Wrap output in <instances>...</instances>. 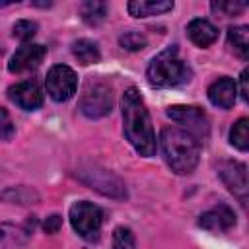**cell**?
Here are the masks:
<instances>
[{"instance_id": "1", "label": "cell", "mask_w": 249, "mask_h": 249, "mask_svg": "<svg viewBox=\"0 0 249 249\" xmlns=\"http://www.w3.org/2000/svg\"><path fill=\"white\" fill-rule=\"evenodd\" d=\"M123 107V123H124V136L134 146L140 156H154L156 154V134L152 128V121L148 109L138 93L136 88H128L121 99Z\"/></svg>"}, {"instance_id": "2", "label": "cell", "mask_w": 249, "mask_h": 249, "mask_svg": "<svg viewBox=\"0 0 249 249\" xmlns=\"http://www.w3.org/2000/svg\"><path fill=\"white\" fill-rule=\"evenodd\" d=\"M160 148L163 160L171 167V171L179 175L191 173L200 156V140H196L191 132L179 126H165L160 134Z\"/></svg>"}, {"instance_id": "3", "label": "cell", "mask_w": 249, "mask_h": 249, "mask_svg": "<svg viewBox=\"0 0 249 249\" xmlns=\"http://www.w3.org/2000/svg\"><path fill=\"white\" fill-rule=\"evenodd\" d=\"M191 76H193V70L185 60L179 58V51L175 45L167 47L158 56H154V60L150 62L148 72H146L148 82L156 88L179 86V84L189 82Z\"/></svg>"}, {"instance_id": "4", "label": "cell", "mask_w": 249, "mask_h": 249, "mask_svg": "<svg viewBox=\"0 0 249 249\" xmlns=\"http://www.w3.org/2000/svg\"><path fill=\"white\" fill-rule=\"evenodd\" d=\"M78 107L88 119H101L109 115L113 107L111 88L101 80H89L82 89Z\"/></svg>"}, {"instance_id": "5", "label": "cell", "mask_w": 249, "mask_h": 249, "mask_svg": "<svg viewBox=\"0 0 249 249\" xmlns=\"http://www.w3.org/2000/svg\"><path fill=\"white\" fill-rule=\"evenodd\" d=\"M70 224L82 239L97 241L101 224H103V212L97 204L80 200V202L72 204V208H70Z\"/></svg>"}, {"instance_id": "6", "label": "cell", "mask_w": 249, "mask_h": 249, "mask_svg": "<svg viewBox=\"0 0 249 249\" xmlns=\"http://www.w3.org/2000/svg\"><path fill=\"white\" fill-rule=\"evenodd\" d=\"M78 177L82 183H86L88 187L103 193L105 196H113V198H124L126 196V187L124 183L111 171L101 169V167H89V169H80Z\"/></svg>"}, {"instance_id": "7", "label": "cell", "mask_w": 249, "mask_h": 249, "mask_svg": "<svg viewBox=\"0 0 249 249\" xmlns=\"http://www.w3.org/2000/svg\"><path fill=\"white\" fill-rule=\"evenodd\" d=\"M45 86H47V93L54 101H68L76 93L78 78H76V72L70 66L56 64V66H53L49 70Z\"/></svg>"}, {"instance_id": "8", "label": "cell", "mask_w": 249, "mask_h": 249, "mask_svg": "<svg viewBox=\"0 0 249 249\" xmlns=\"http://www.w3.org/2000/svg\"><path fill=\"white\" fill-rule=\"evenodd\" d=\"M167 117L185 124L187 132H191L196 140L198 136H206L208 134V121H206V115L200 107H193V105H173L167 109Z\"/></svg>"}, {"instance_id": "9", "label": "cell", "mask_w": 249, "mask_h": 249, "mask_svg": "<svg viewBox=\"0 0 249 249\" xmlns=\"http://www.w3.org/2000/svg\"><path fill=\"white\" fill-rule=\"evenodd\" d=\"M218 175L224 181V185L245 204L247 200V191H249V183H247V169L243 163L233 161V160H226L218 165Z\"/></svg>"}, {"instance_id": "10", "label": "cell", "mask_w": 249, "mask_h": 249, "mask_svg": "<svg viewBox=\"0 0 249 249\" xmlns=\"http://www.w3.org/2000/svg\"><path fill=\"white\" fill-rule=\"evenodd\" d=\"M45 54H47V49L43 45H23L10 58L8 70L12 74H21V72L33 70V68H37L43 62Z\"/></svg>"}, {"instance_id": "11", "label": "cell", "mask_w": 249, "mask_h": 249, "mask_svg": "<svg viewBox=\"0 0 249 249\" xmlns=\"http://www.w3.org/2000/svg\"><path fill=\"white\" fill-rule=\"evenodd\" d=\"M8 97L25 111H35L43 105V93H41L37 82H33V80H25V82L12 86L8 89Z\"/></svg>"}, {"instance_id": "12", "label": "cell", "mask_w": 249, "mask_h": 249, "mask_svg": "<svg viewBox=\"0 0 249 249\" xmlns=\"http://www.w3.org/2000/svg\"><path fill=\"white\" fill-rule=\"evenodd\" d=\"M235 224V214L228 204H216L210 210L202 212L198 218V226L208 231H228Z\"/></svg>"}, {"instance_id": "13", "label": "cell", "mask_w": 249, "mask_h": 249, "mask_svg": "<svg viewBox=\"0 0 249 249\" xmlns=\"http://www.w3.org/2000/svg\"><path fill=\"white\" fill-rule=\"evenodd\" d=\"M235 97H237V86L228 76L218 78L208 88V99H210V103L216 105V107H220V109H230L235 103Z\"/></svg>"}, {"instance_id": "14", "label": "cell", "mask_w": 249, "mask_h": 249, "mask_svg": "<svg viewBox=\"0 0 249 249\" xmlns=\"http://www.w3.org/2000/svg\"><path fill=\"white\" fill-rule=\"evenodd\" d=\"M187 33H189L191 41L198 47H208L218 39V29L208 19H200V18L193 19L187 25Z\"/></svg>"}, {"instance_id": "15", "label": "cell", "mask_w": 249, "mask_h": 249, "mask_svg": "<svg viewBox=\"0 0 249 249\" xmlns=\"http://www.w3.org/2000/svg\"><path fill=\"white\" fill-rule=\"evenodd\" d=\"M128 14L134 16V18H148V16H160V14H165V12H171L173 10V2L169 0H134V2H128Z\"/></svg>"}, {"instance_id": "16", "label": "cell", "mask_w": 249, "mask_h": 249, "mask_svg": "<svg viewBox=\"0 0 249 249\" xmlns=\"http://www.w3.org/2000/svg\"><path fill=\"white\" fill-rule=\"evenodd\" d=\"M228 45L239 58L247 60L249 58V29H247V25L230 27L228 29Z\"/></svg>"}, {"instance_id": "17", "label": "cell", "mask_w": 249, "mask_h": 249, "mask_svg": "<svg viewBox=\"0 0 249 249\" xmlns=\"http://www.w3.org/2000/svg\"><path fill=\"white\" fill-rule=\"evenodd\" d=\"M72 54L78 58L80 64H95L101 58L99 47L89 39H78L72 43Z\"/></svg>"}, {"instance_id": "18", "label": "cell", "mask_w": 249, "mask_h": 249, "mask_svg": "<svg viewBox=\"0 0 249 249\" xmlns=\"http://www.w3.org/2000/svg\"><path fill=\"white\" fill-rule=\"evenodd\" d=\"M107 4L105 2H97V0H89V2H84L80 4V14H82V19L89 25H99L105 18H107Z\"/></svg>"}, {"instance_id": "19", "label": "cell", "mask_w": 249, "mask_h": 249, "mask_svg": "<svg viewBox=\"0 0 249 249\" xmlns=\"http://www.w3.org/2000/svg\"><path fill=\"white\" fill-rule=\"evenodd\" d=\"M230 142H231V146H235L237 150L247 152V148H249V121H247L245 117L239 119V121L231 126V130H230Z\"/></svg>"}, {"instance_id": "20", "label": "cell", "mask_w": 249, "mask_h": 249, "mask_svg": "<svg viewBox=\"0 0 249 249\" xmlns=\"http://www.w3.org/2000/svg\"><path fill=\"white\" fill-rule=\"evenodd\" d=\"M136 241L128 228H117L113 231V249H134Z\"/></svg>"}, {"instance_id": "21", "label": "cell", "mask_w": 249, "mask_h": 249, "mask_svg": "<svg viewBox=\"0 0 249 249\" xmlns=\"http://www.w3.org/2000/svg\"><path fill=\"white\" fill-rule=\"evenodd\" d=\"M119 43L126 51H140V49L146 47V37L138 31H126L124 35L119 37Z\"/></svg>"}, {"instance_id": "22", "label": "cell", "mask_w": 249, "mask_h": 249, "mask_svg": "<svg viewBox=\"0 0 249 249\" xmlns=\"http://www.w3.org/2000/svg\"><path fill=\"white\" fill-rule=\"evenodd\" d=\"M14 37L19 39V41H29L35 33H37V23L35 21H29V19H19L14 23Z\"/></svg>"}, {"instance_id": "23", "label": "cell", "mask_w": 249, "mask_h": 249, "mask_svg": "<svg viewBox=\"0 0 249 249\" xmlns=\"http://www.w3.org/2000/svg\"><path fill=\"white\" fill-rule=\"evenodd\" d=\"M247 8L245 2H212V10L224 16H237Z\"/></svg>"}, {"instance_id": "24", "label": "cell", "mask_w": 249, "mask_h": 249, "mask_svg": "<svg viewBox=\"0 0 249 249\" xmlns=\"http://www.w3.org/2000/svg\"><path fill=\"white\" fill-rule=\"evenodd\" d=\"M16 128H14V123L8 115V111L4 107H0V140H10L14 136Z\"/></svg>"}, {"instance_id": "25", "label": "cell", "mask_w": 249, "mask_h": 249, "mask_svg": "<svg viewBox=\"0 0 249 249\" xmlns=\"http://www.w3.org/2000/svg\"><path fill=\"white\" fill-rule=\"evenodd\" d=\"M60 226H62V218H60L58 214H53V216H49V218L43 222V230H45L47 233H56V231L60 230Z\"/></svg>"}, {"instance_id": "26", "label": "cell", "mask_w": 249, "mask_h": 249, "mask_svg": "<svg viewBox=\"0 0 249 249\" xmlns=\"http://www.w3.org/2000/svg\"><path fill=\"white\" fill-rule=\"evenodd\" d=\"M241 97H243V101L249 99V93H247V70L241 72Z\"/></svg>"}]
</instances>
